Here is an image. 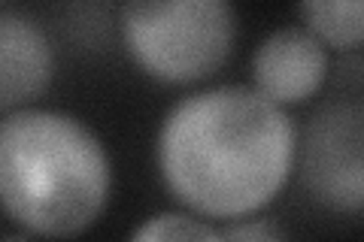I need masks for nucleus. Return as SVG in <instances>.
<instances>
[{"label":"nucleus","mask_w":364,"mask_h":242,"mask_svg":"<svg viewBox=\"0 0 364 242\" xmlns=\"http://www.w3.org/2000/svg\"><path fill=\"white\" fill-rule=\"evenodd\" d=\"M298 124L252 85H198L164 112L155 170L176 206L215 227L264 215L294 179Z\"/></svg>","instance_id":"nucleus-1"},{"label":"nucleus","mask_w":364,"mask_h":242,"mask_svg":"<svg viewBox=\"0 0 364 242\" xmlns=\"http://www.w3.org/2000/svg\"><path fill=\"white\" fill-rule=\"evenodd\" d=\"M116 170L88 121L67 109L0 115V212L43 239H73L107 215Z\"/></svg>","instance_id":"nucleus-2"},{"label":"nucleus","mask_w":364,"mask_h":242,"mask_svg":"<svg viewBox=\"0 0 364 242\" xmlns=\"http://www.w3.org/2000/svg\"><path fill=\"white\" fill-rule=\"evenodd\" d=\"M119 37L149 82L198 88L231 61L240 16L234 0H122Z\"/></svg>","instance_id":"nucleus-3"},{"label":"nucleus","mask_w":364,"mask_h":242,"mask_svg":"<svg viewBox=\"0 0 364 242\" xmlns=\"http://www.w3.org/2000/svg\"><path fill=\"white\" fill-rule=\"evenodd\" d=\"M294 179L322 209L346 218L361 215L364 106L355 94L322 100L304 128H298Z\"/></svg>","instance_id":"nucleus-4"},{"label":"nucleus","mask_w":364,"mask_h":242,"mask_svg":"<svg viewBox=\"0 0 364 242\" xmlns=\"http://www.w3.org/2000/svg\"><path fill=\"white\" fill-rule=\"evenodd\" d=\"M249 85L282 109L306 106L331 79V52L301 25L270 31L249 57Z\"/></svg>","instance_id":"nucleus-5"},{"label":"nucleus","mask_w":364,"mask_h":242,"mask_svg":"<svg viewBox=\"0 0 364 242\" xmlns=\"http://www.w3.org/2000/svg\"><path fill=\"white\" fill-rule=\"evenodd\" d=\"M58 73V52L33 16L0 9V115L40 103Z\"/></svg>","instance_id":"nucleus-6"},{"label":"nucleus","mask_w":364,"mask_h":242,"mask_svg":"<svg viewBox=\"0 0 364 242\" xmlns=\"http://www.w3.org/2000/svg\"><path fill=\"white\" fill-rule=\"evenodd\" d=\"M298 25L331 55H355L364 43V0H298Z\"/></svg>","instance_id":"nucleus-7"},{"label":"nucleus","mask_w":364,"mask_h":242,"mask_svg":"<svg viewBox=\"0 0 364 242\" xmlns=\"http://www.w3.org/2000/svg\"><path fill=\"white\" fill-rule=\"evenodd\" d=\"M131 239H136V242H146V239L149 242L152 239L200 242V239H222V236H219V227L213 221L176 206V209H170V212H158L152 218H146V221L131 233Z\"/></svg>","instance_id":"nucleus-8"},{"label":"nucleus","mask_w":364,"mask_h":242,"mask_svg":"<svg viewBox=\"0 0 364 242\" xmlns=\"http://www.w3.org/2000/svg\"><path fill=\"white\" fill-rule=\"evenodd\" d=\"M219 236L237 239V242H270V239H279L282 233L264 215H252V218H240V221L219 224Z\"/></svg>","instance_id":"nucleus-9"},{"label":"nucleus","mask_w":364,"mask_h":242,"mask_svg":"<svg viewBox=\"0 0 364 242\" xmlns=\"http://www.w3.org/2000/svg\"><path fill=\"white\" fill-rule=\"evenodd\" d=\"M0 4H4V0H0Z\"/></svg>","instance_id":"nucleus-10"}]
</instances>
